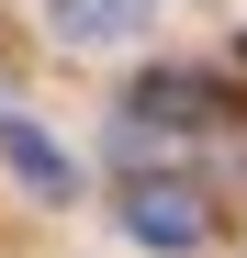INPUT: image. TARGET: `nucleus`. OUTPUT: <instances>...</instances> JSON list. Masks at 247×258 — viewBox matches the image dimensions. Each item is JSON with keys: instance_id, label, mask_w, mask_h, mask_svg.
Listing matches in <instances>:
<instances>
[{"instance_id": "obj_4", "label": "nucleus", "mask_w": 247, "mask_h": 258, "mask_svg": "<svg viewBox=\"0 0 247 258\" xmlns=\"http://www.w3.org/2000/svg\"><path fill=\"white\" fill-rule=\"evenodd\" d=\"M45 12H56V34H68V45H124V34H135L157 0H45Z\"/></svg>"}, {"instance_id": "obj_1", "label": "nucleus", "mask_w": 247, "mask_h": 258, "mask_svg": "<svg viewBox=\"0 0 247 258\" xmlns=\"http://www.w3.org/2000/svg\"><path fill=\"white\" fill-rule=\"evenodd\" d=\"M124 236L191 258L202 236H214V213H202V191H191V180H135V191H124Z\"/></svg>"}, {"instance_id": "obj_2", "label": "nucleus", "mask_w": 247, "mask_h": 258, "mask_svg": "<svg viewBox=\"0 0 247 258\" xmlns=\"http://www.w3.org/2000/svg\"><path fill=\"white\" fill-rule=\"evenodd\" d=\"M0 168H12L34 202H79V157H68L56 135H34L23 112H0Z\"/></svg>"}, {"instance_id": "obj_3", "label": "nucleus", "mask_w": 247, "mask_h": 258, "mask_svg": "<svg viewBox=\"0 0 247 258\" xmlns=\"http://www.w3.org/2000/svg\"><path fill=\"white\" fill-rule=\"evenodd\" d=\"M135 123H169V135H191V123H214V79H191V68L146 79V90H135Z\"/></svg>"}]
</instances>
